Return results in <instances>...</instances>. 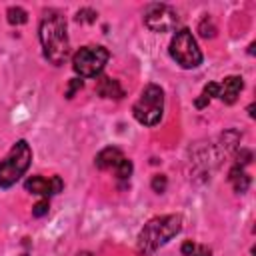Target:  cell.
<instances>
[{"mask_svg":"<svg viewBox=\"0 0 256 256\" xmlns=\"http://www.w3.org/2000/svg\"><path fill=\"white\" fill-rule=\"evenodd\" d=\"M38 38L44 50V58L54 64L60 66L68 60L70 56V38H68V30H66V18L54 10L48 8L44 10L42 18H40V26H38Z\"/></svg>","mask_w":256,"mask_h":256,"instance_id":"6da1fadb","label":"cell"},{"mask_svg":"<svg viewBox=\"0 0 256 256\" xmlns=\"http://www.w3.org/2000/svg\"><path fill=\"white\" fill-rule=\"evenodd\" d=\"M180 230H182V216L180 214L156 216L150 222H146L144 228L140 230L136 248L144 256L154 254L158 248H162L164 244H168Z\"/></svg>","mask_w":256,"mask_h":256,"instance_id":"7a4b0ae2","label":"cell"},{"mask_svg":"<svg viewBox=\"0 0 256 256\" xmlns=\"http://www.w3.org/2000/svg\"><path fill=\"white\" fill-rule=\"evenodd\" d=\"M32 162V148L26 140H18L10 152L6 154L4 160H0V188H10L14 186L22 176L24 172L28 170Z\"/></svg>","mask_w":256,"mask_h":256,"instance_id":"3957f363","label":"cell"},{"mask_svg":"<svg viewBox=\"0 0 256 256\" xmlns=\"http://www.w3.org/2000/svg\"><path fill=\"white\" fill-rule=\"evenodd\" d=\"M164 114V90L158 84H148L132 106V116L142 126H156Z\"/></svg>","mask_w":256,"mask_h":256,"instance_id":"277c9868","label":"cell"},{"mask_svg":"<svg viewBox=\"0 0 256 256\" xmlns=\"http://www.w3.org/2000/svg\"><path fill=\"white\" fill-rule=\"evenodd\" d=\"M170 56L182 68H198L202 64V52L188 28H180L170 40Z\"/></svg>","mask_w":256,"mask_h":256,"instance_id":"5b68a950","label":"cell"},{"mask_svg":"<svg viewBox=\"0 0 256 256\" xmlns=\"http://www.w3.org/2000/svg\"><path fill=\"white\" fill-rule=\"evenodd\" d=\"M110 58V52L104 46H82L72 56V68L80 78H96L106 62Z\"/></svg>","mask_w":256,"mask_h":256,"instance_id":"8992f818","label":"cell"},{"mask_svg":"<svg viewBox=\"0 0 256 256\" xmlns=\"http://www.w3.org/2000/svg\"><path fill=\"white\" fill-rule=\"evenodd\" d=\"M178 22V12L168 4H148L144 8V24L152 32H174Z\"/></svg>","mask_w":256,"mask_h":256,"instance_id":"52a82bcc","label":"cell"},{"mask_svg":"<svg viewBox=\"0 0 256 256\" xmlns=\"http://www.w3.org/2000/svg\"><path fill=\"white\" fill-rule=\"evenodd\" d=\"M24 188H26V192H30V194L52 196V194L62 192L64 182H62L60 176H52L50 180H48V178H42V176H30V178L24 182Z\"/></svg>","mask_w":256,"mask_h":256,"instance_id":"ba28073f","label":"cell"},{"mask_svg":"<svg viewBox=\"0 0 256 256\" xmlns=\"http://www.w3.org/2000/svg\"><path fill=\"white\" fill-rule=\"evenodd\" d=\"M242 88H244V80L240 76H226L224 82L218 84V98L224 104H234Z\"/></svg>","mask_w":256,"mask_h":256,"instance_id":"9c48e42d","label":"cell"},{"mask_svg":"<svg viewBox=\"0 0 256 256\" xmlns=\"http://www.w3.org/2000/svg\"><path fill=\"white\" fill-rule=\"evenodd\" d=\"M122 158H124V154H122L120 148L108 146V148H104V150H100V152L96 154L94 164H96V168H100V170H110V168H116Z\"/></svg>","mask_w":256,"mask_h":256,"instance_id":"30bf717a","label":"cell"},{"mask_svg":"<svg viewBox=\"0 0 256 256\" xmlns=\"http://www.w3.org/2000/svg\"><path fill=\"white\" fill-rule=\"evenodd\" d=\"M96 92H98L102 98H114V100H120V98L124 96V90H122L120 82L114 80V78H108V76L98 78V82H96Z\"/></svg>","mask_w":256,"mask_h":256,"instance_id":"8fae6325","label":"cell"},{"mask_svg":"<svg viewBox=\"0 0 256 256\" xmlns=\"http://www.w3.org/2000/svg\"><path fill=\"white\" fill-rule=\"evenodd\" d=\"M228 182L232 184L234 192L244 194V192L248 190V186H250V176L244 172V168H242V166H238V164H236V166L228 172Z\"/></svg>","mask_w":256,"mask_h":256,"instance_id":"7c38bea8","label":"cell"},{"mask_svg":"<svg viewBox=\"0 0 256 256\" xmlns=\"http://www.w3.org/2000/svg\"><path fill=\"white\" fill-rule=\"evenodd\" d=\"M180 252H182L184 256H212V250H210L208 246L196 244V242H192V240H186V242H182V246H180Z\"/></svg>","mask_w":256,"mask_h":256,"instance_id":"4fadbf2b","label":"cell"},{"mask_svg":"<svg viewBox=\"0 0 256 256\" xmlns=\"http://www.w3.org/2000/svg\"><path fill=\"white\" fill-rule=\"evenodd\" d=\"M6 18H8V22L12 26H20V24L28 22V12L24 8H20V6H10L6 10Z\"/></svg>","mask_w":256,"mask_h":256,"instance_id":"5bb4252c","label":"cell"},{"mask_svg":"<svg viewBox=\"0 0 256 256\" xmlns=\"http://www.w3.org/2000/svg\"><path fill=\"white\" fill-rule=\"evenodd\" d=\"M114 170H116V178H118V180H128V178L132 176L134 166H132V162H130L128 158H122L120 164H118Z\"/></svg>","mask_w":256,"mask_h":256,"instance_id":"9a60e30c","label":"cell"},{"mask_svg":"<svg viewBox=\"0 0 256 256\" xmlns=\"http://www.w3.org/2000/svg\"><path fill=\"white\" fill-rule=\"evenodd\" d=\"M198 32H200V36H204V38H214L216 36V26L212 24V18H204L200 24H198Z\"/></svg>","mask_w":256,"mask_h":256,"instance_id":"2e32d148","label":"cell"},{"mask_svg":"<svg viewBox=\"0 0 256 256\" xmlns=\"http://www.w3.org/2000/svg\"><path fill=\"white\" fill-rule=\"evenodd\" d=\"M150 186H152V190H154L156 194H162V192H166V186H168V178H166L164 174H156V176H152V182H150Z\"/></svg>","mask_w":256,"mask_h":256,"instance_id":"e0dca14e","label":"cell"},{"mask_svg":"<svg viewBox=\"0 0 256 256\" xmlns=\"http://www.w3.org/2000/svg\"><path fill=\"white\" fill-rule=\"evenodd\" d=\"M82 86H84V82L80 78H72L70 84H68V88H66V98H74V94L78 90H82Z\"/></svg>","mask_w":256,"mask_h":256,"instance_id":"ac0fdd59","label":"cell"},{"mask_svg":"<svg viewBox=\"0 0 256 256\" xmlns=\"http://www.w3.org/2000/svg\"><path fill=\"white\" fill-rule=\"evenodd\" d=\"M78 22H94L96 20V12L92 10V8H82V10H78Z\"/></svg>","mask_w":256,"mask_h":256,"instance_id":"d6986e66","label":"cell"},{"mask_svg":"<svg viewBox=\"0 0 256 256\" xmlns=\"http://www.w3.org/2000/svg\"><path fill=\"white\" fill-rule=\"evenodd\" d=\"M44 214H48V200H40V202H36L34 208H32V216L40 218V216H44Z\"/></svg>","mask_w":256,"mask_h":256,"instance_id":"ffe728a7","label":"cell"},{"mask_svg":"<svg viewBox=\"0 0 256 256\" xmlns=\"http://www.w3.org/2000/svg\"><path fill=\"white\" fill-rule=\"evenodd\" d=\"M250 158H252V152L246 150V148H242V150H238V154H236V164L244 168V164H248Z\"/></svg>","mask_w":256,"mask_h":256,"instance_id":"44dd1931","label":"cell"},{"mask_svg":"<svg viewBox=\"0 0 256 256\" xmlns=\"http://www.w3.org/2000/svg\"><path fill=\"white\" fill-rule=\"evenodd\" d=\"M206 98H212V96H218V84L216 82H208L204 86V92H202Z\"/></svg>","mask_w":256,"mask_h":256,"instance_id":"7402d4cb","label":"cell"},{"mask_svg":"<svg viewBox=\"0 0 256 256\" xmlns=\"http://www.w3.org/2000/svg\"><path fill=\"white\" fill-rule=\"evenodd\" d=\"M194 104H196V108H204V106H208V104H210V98H206L204 94H200V96L196 98V102H194Z\"/></svg>","mask_w":256,"mask_h":256,"instance_id":"603a6c76","label":"cell"}]
</instances>
